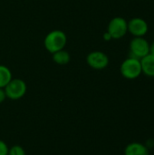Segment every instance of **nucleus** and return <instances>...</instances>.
<instances>
[{
  "mask_svg": "<svg viewBox=\"0 0 154 155\" xmlns=\"http://www.w3.org/2000/svg\"><path fill=\"white\" fill-rule=\"evenodd\" d=\"M66 43H67L66 34L59 29H55L49 32L44 40V48L50 54H54L57 51L64 49Z\"/></svg>",
  "mask_w": 154,
  "mask_h": 155,
  "instance_id": "obj_1",
  "label": "nucleus"
},
{
  "mask_svg": "<svg viewBox=\"0 0 154 155\" xmlns=\"http://www.w3.org/2000/svg\"><path fill=\"white\" fill-rule=\"evenodd\" d=\"M120 72L125 79L133 80L138 78L143 73L140 59L132 56L125 59L121 64Z\"/></svg>",
  "mask_w": 154,
  "mask_h": 155,
  "instance_id": "obj_2",
  "label": "nucleus"
},
{
  "mask_svg": "<svg viewBox=\"0 0 154 155\" xmlns=\"http://www.w3.org/2000/svg\"><path fill=\"white\" fill-rule=\"evenodd\" d=\"M6 98L10 100H19L26 93L27 86L24 80L20 78H12V80L4 88Z\"/></svg>",
  "mask_w": 154,
  "mask_h": 155,
  "instance_id": "obj_3",
  "label": "nucleus"
},
{
  "mask_svg": "<svg viewBox=\"0 0 154 155\" xmlns=\"http://www.w3.org/2000/svg\"><path fill=\"white\" fill-rule=\"evenodd\" d=\"M107 32L113 39H121L128 33V22L121 16L113 17L108 24Z\"/></svg>",
  "mask_w": 154,
  "mask_h": 155,
  "instance_id": "obj_4",
  "label": "nucleus"
},
{
  "mask_svg": "<svg viewBox=\"0 0 154 155\" xmlns=\"http://www.w3.org/2000/svg\"><path fill=\"white\" fill-rule=\"evenodd\" d=\"M132 57L142 59L150 54V44L144 37H133L130 42Z\"/></svg>",
  "mask_w": 154,
  "mask_h": 155,
  "instance_id": "obj_5",
  "label": "nucleus"
},
{
  "mask_svg": "<svg viewBox=\"0 0 154 155\" xmlns=\"http://www.w3.org/2000/svg\"><path fill=\"white\" fill-rule=\"evenodd\" d=\"M87 64L95 70H103L109 64L108 55L102 51H93L86 56Z\"/></svg>",
  "mask_w": 154,
  "mask_h": 155,
  "instance_id": "obj_6",
  "label": "nucleus"
},
{
  "mask_svg": "<svg viewBox=\"0 0 154 155\" xmlns=\"http://www.w3.org/2000/svg\"><path fill=\"white\" fill-rule=\"evenodd\" d=\"M148 30V23L141 17H133L128 22V32L134 37H143Z\"/></svg>",
  "mask_w": 154,
  "mask_h": 155,
  "instance_id": "obj_7",
  "label": "nucleus"
},
{
  "mask_svg": "<svg viewBox=\"0 0 154 155\" xmlns=\"http://www.w3.org/2000/svg\"><path fill=\"white\" fill-rule=\"evenodd\" d=\"M124 155H150V150L145 144L133 142L125 147Z\"/></svg>",
  "mask_w": 154,
  "mask_h": 155,
  "instance_id": "obj_8",
  "label": "nucleus"
},
{
  "mask_svg": "<svg viewBox=\"0 0 154 155\" xmlns=\"http://www.w3.org/2000/svg\"><path fill=\"white\" fill-rule=\"evenodd\" d=\"M140 61L142 65V72L149 77H154V55L149 54Z\"/></svg>",
  "mask_w": 154,
  "mask_h": 155,
  "instance_id": "obj_9",
  "label": "nucleus"
},
{
  "mask_svg": "<svg viewBox=\"0 0 154 155\" xmlns=\"http://www.w3.org/2000/svg\"><path fill=\"white\" fill-rule=\"evenodd\" d=\"M53 54V61L56 64H59V65H64V64H67L70 60H71V55L70 54L63 49V50H60V51H57Z\"/></svg>",
  "mask_w": 154,
  "mask_h": 155,
  "instance_id": "obj_10",
  "label": "nucleus"
},
{
  "mask_svg": "<svg viewBox=\"0 0 154 155\" xmlns=\"http://www.w3.org/2000/svg\"><path fill=\"white\" fill-rule=\"evenodd\" d=\"M12 73L11 70L4 65L0 64V88H5V85L12 80Z\"/></svg>",
  "mask_w": 154,
  "mask_h": 155,
  "instance_id": "obj_11",
  "label": "nucleus"
},
{
  "mask_svg": "<svg viewBox=\"0 0 154 155\" xmlns=\"http://www.w3.org/2000/svg\"><path fill=\"white\" fill-rule=\"evenodd\" d=\"M8 155H26L25 151L24 148L20 145H14L11 148H9Z\"/></svg>",
  "mask_w": 154,
  "mask_h": 155,
  "instance_id": "obj_12",
  "label": "nucleus"
},
{
  "mask_svg": "<svg viewBox=\"0 0 154 155\" xmlns=\"http://www.w3.org/2000/svg\"><path fill=\"white\" fill-rule=\"evenodd\" d=\"M8 151H9V148L7 146V144L0 140V155H8Z\"/></svg>",
  "mask_w": 154,
  "mask_h": 155,
  "instance_id": "obj_13",
  "label": "nucleus"
},
{
  "mask_svg": "<svg viewBox=\"0 0 154 155\" xmlns=\"http://www.w3.org/2000/svg\"><path fill=\"white\" fill-rule=\"evenodd\" d=\"M5 99H6L5 92L4 90V88H0V104H2Z\"/></svg>",
  "mask_w": 154,
  "mask_h": 155,
  "instance_id": "obj_14",
  "label": "nucleus"
},
{
  "mask_svg": "<svg viewBox=\"0 0 154 155\" xmlns=\"http://www.w3.org/2000/svg\"><path fill=\"white\" fill-rule=\"evenodd\" d=\"M113 38H112V36H111V35L106 31L104 34H103V40L104 41H111Z\"/></svg>",
  "mask_w": 154,
  "mask_h": 155,
  "instance_id": "obj_15",
  "label": "nucleus"
},
{
  "mask_svg": "<svg viewBox=\"0 0 154 155\" xmlns=\"http://www.w3.org/2000/svg\"><path fill=\"white\" fill-rule=\"evenodd\" d=\"M150 54L154 55V41L152 44H150Z\"/></svg>",
  "mask_w": 154,
  "mask_h": 155,
  "instance_id": "obj_16",
  "label": "nucleus"
}]
</instances>
